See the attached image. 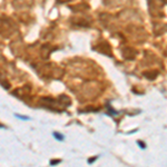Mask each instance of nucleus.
<instances>
[{"label":"nucleus","mask_w":167,"mask_h":167,"mask_svg":"<svg viewBox=\"0 0 167 167\" xmlns=\"http://www.w3.org/2000/svg\"><path fill=\"white\" fill-rule=\"evenodd\" d=\"M138 144H139V145H140V146H142L143 148H144V147H145V145H144V144H142V143H140V142L138 143Z\"/></svg>","instance_id":"f257e3e1"}]
</instances>
